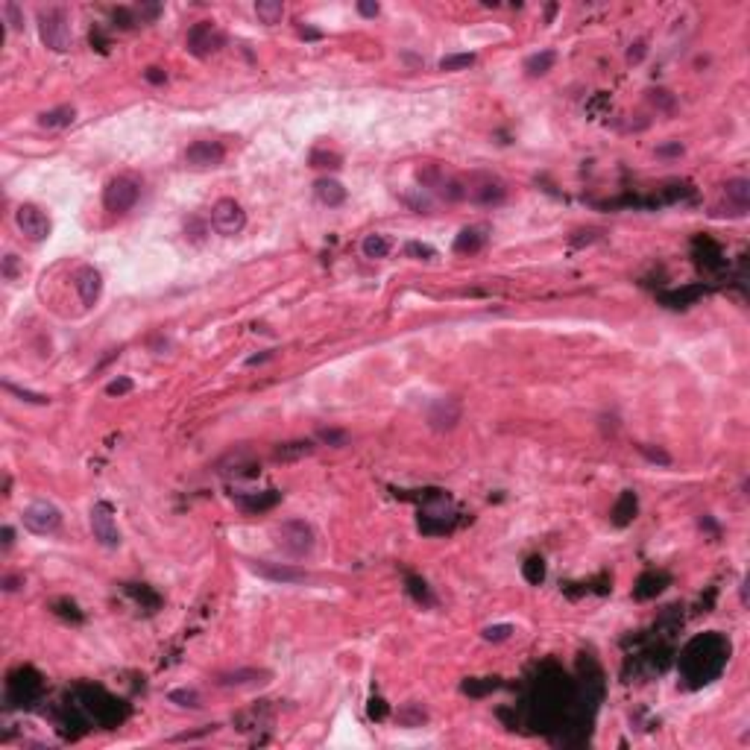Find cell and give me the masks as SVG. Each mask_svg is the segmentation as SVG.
I'll use <instances>...</instances> for the list:
<instances>
[{"label": "cell", "instance_id": "6da1fadb", "mask_svg": "<svg viewBox=\"0 0 750 750\" xmlns=\"http://www.w3.org/2000/svg\"><path fill=\"white\" fill-rule=\"evenodd\" d=\"M727 657H730V645L718 636V633H704V636L692 639L689 648L683 651L680 669L686 674L689 686L697 689V686H707L709 680H715L721 674Z\"/></svg>", "mask_w": 750, "mask_h": 750}, {"label": "cell", "instance_id": "7a4b0ae2", "mask_svg": "<svg viewBox=\"0 0 750 750\" xmlns=\"http://www.w3.org/2000/svg\"><path fill=\"white\" fill-rule=\"evenodd\" d=\"M82 695V701L79 707L86 709L91 718L97 724H103V727H114V724H121L126 718V707L123 701H118V697H112L109 692H103L100 686H82L79 689Z\"/></svg>", "mask_w": 750, "mask_h": 750}, {"label": "cell", "instance_id": "3957f363", "mask_svg": "<svg viewBox=\"0 0 750 750\" xmlns=\"http://www.w3.org/2000/svg\"><path fill=\"white\" fill-rule=\"evenodd\" d=\"M39 36L41 41L56 50V53H65L74 44V29H71V18L68 12L53 6V9H41L39 12Z\"/></svg>", "mask_w": 750, "mask_h": 750}, {"label": "cell", "instance_id": "277c9868", "mask_svg": "<svg viewBox=\"0 0 750 750\" xmlns=\"http://www.w3.org/2000/svg\"><path fill=\"white\" fill-rule=\"evenodd\" d=\"M314 542H316L314 528L308 522H302V519H288V522H281L276 528V545L293 560L308 557L314 551Z\"/></svg>", "mask_w": 750, "mask_h": 750}, {"label": "cell", "instance_id": "5b68a950", "mask_svg": "<svg viewBox=\"0 0 750 750\" xmlns=\"http://www.w3.org/2000/svg\"><path fill=\"white\" fill-rule=\"evenodd\" d=\"M138 196H141V185L132 176H114L106 191H103V206L106 211L112 214H126L132 206L138 203Z\"/></svg>", "mask_w": 750, "mask_h": 750}, {"label": "cell", "instance_id": "8992f818", "mask_svg": "<svg viewBox=\"0 0 750 750\" xmlns=\"http://www.w3.org/2000/svg\"><path fill=\"white\" fill-rule=\"evenodd\" d=\"M41 695V677L32 669H18L6 680V701L12 707H27Z\"/></svg>", "mask_w": 750, "mask_h": 750}, {"label": "cell", "instance_id": "52a82bcc", "mask_svg": "<svg viewBox=\"0 0 750 750\" xmlns=\"http://www.w3.org/2000/svg\"><path fill=\"white\" fill-rule=\"evenodd\" d=\"M21 522L27 530L39 533V537H47V533H56L59 525H62V510L50 502H32L24 507L21 513Z\"/></svg>", "mask_w": 750, "mask_h": 750}, {"label": "cell", "instance_id": "ba28073f", "mask_svg": "<svg viewBox=\"0 0 750 750\" xmlns=\"http://www.w3.org/2000/svg\"><path fill=\"white\" fill-rule=\"evenodd\" d=\"M15 226L21 229V235L32 243H41L47 241L50 235V217L39 208V206H32V203H21L18 208H15Z\"/></svg>", "mask_w": 750, "mask_h": 750}, {"label": "cell", "instance_id": "9c48e42d", "mask_svg": "<svg viewBox=\"0 0 750 750\" xmlns=\"http://www.w3.org/2000/svg\"><path fill=\"white\" fill-rule=\"evenodd\" d=\"M88 522H91L94 540L103 548H118L121 545V530H118V522H114V513H112L109 502H97L91 507V513H88Z\"/></svg>", "mask_w": 750, "mask_h": 750}, {"label": "cell", "instance_id": "30bf717a", "mask_svg": "<svg viewBox=\"0 0 750 750\" xmlns=\"http://www.w3.org/2000/svg\"><path fill=\"white\" fill-rule=\"evenodd\" d=\"M211 226L220 232V235L232 238V235H241L243 226H246V211L235 203V199H217V203L211 206Z\"/></svg>", "mask_w": 750, "mask_h": 750}, {"label": "cell", "instance_id": "8fae6325", "mask_svg": "<svg viewBox=\"0 0 750 750\" xmlns=\"http://www.w3.org/2000/svg\"><path fill=\"white\" fill-rule=\"evenodd\" d=\"M463 194L478 206H498V203H504L507 188H504V182L495 179V176H472L466 182Z\"/></svg>", "mask_w": 750, "mask_h": 750}, {"label": "cell", "instance_id": "7c38bea8", "mask_svg": "<svg viewBox=\"0 0 750 750\" xmlns=\"http://www.w3.org/2000/svg\"><path fill=\"white\" fill-rule=\"evenodd\" d=\"M188 50L194 56H199V59H206V56H211V53H217V50L223 47V32L214 27L211 21H199V24H194L191 29H188Z\"/></svg>", "mask_w": 750, "mask_h": 750}, {"label": "cell", "instance_id": "4fadbf2b", "mask_svg": "<svg viewBox=\"0 0 750 750\" xmlns=\"http://www.w3.org/2000/svg\"><path fill=\"white\" fill-rule=\"evenodd\" d=\"M249 572H255L258 577L264 580H273V583H305L311 575L305 569H299V565H290V563H267V560H246Z\"/></svg>", "mask_w": 750, "mask_h": 750}, {"label": "cell", "instance_id": "5bb4252c", "mask_svg": "<svg viewBox=\"0 0 750 750\" xmlns=\"http://www.w3.org/2000/svg\"><path fill=\"white\" fill-rule=\"evenodd\" d=\"M74 290L86 308H94L100 302V296H103V276H100L97 267H91V264L79 267L74 273Z\"/></svg>", "mask_w": 750, "mask_h": 750}, {"label": "cell", "instance_id": "9a60e30c", "mask_svg": "<svg viewBox=\"0 0 750 750\" xmlns=\"http://www.w3.org/2000/svg\"><path fill=\"white\" fill-rule=\"evenodd\" d=\"M223 159H226V149H223V144H217V141H194V144L185 149L188 168H196V170H203V168H217V164H223Z\"/></svg>", "mask_w": 750, "mask_h": 750}, {"label": "cell", "instance_id": "2e32d148", "mask_svg": "<svg viewBox=\"0 0 750 750\" xmlns=\"http://www.w3.org/2000/svg\"><path fill=\"white\" fill-rule=\"evenodd\" d=\"M460 416H463L460 402L452 396H446V399H437V402L428 408V425L434 431H452V428H457Z\"/></svg>", "mask_w": 750, "mask_h": 750}, {"label": "cell", "instance_id": "e0dca14e", "mask_svg": "<svg viewBox=\"0 0 750 750\" xmlns=\"http://www.w3.org/2000/svg\"><path fill=\"white\" fill-rule=\"evenodd\" d=\"M273 677V671L267 669H238V671H226L217 677V686L223 689H246V686H261Z\"/></svg>", "mask_w": 750, "mask_h": 750}, {"label": "cell", "instance_id": "ac0fdd59", "mask_svg": "<svg viewBox=\"0 0 750 750\" xmlns=\"http://www.w3.org/2000/svg\"><path fill=\"white\" fill-rule=\"evenodd\" d=\"M238 507L249 516H258V513H267L273 510L279 502H281V493L279 490H264V493H241L238 498Z\"/></svg>", "mask_w": 750, "mask_h": 750}, {"label": "cell", "instance_id": "d6986e66", "mask_svg": "<svg viewBox=\"0 0 750 750\" xmlns=\"http://www.w3.org/2000/svg\"><path fill=\"white\" fill-rule=\"evenodd\" d=\"M490 241V229L487 226H466L460 229V235L455 238V253L457 255H475L487 246Z\"/></svg>", "mask_w": 750, "mask_h": 750}, {"label": "cell", "instance_id": "ffe728a7", "mask_svg": "<svg viewBox=\"0 0 750 750\" xmlns=\"http://www.w3.org/2000/svg\"><path fill=\"white\" fill-rule=\"evenodd\" d=\"M727 206L732 208V217H744L750 208V182L747 179H730L724 185Z\"/></svg>", "mask_w": 750, "mask_h": 750}, {"label": "cell", "instance_id": "44dd1931", "mask_svg": "<svg viewBox=\"0 0 750 750\" xmlns=\"http://www.w3.org/2000/svg\"><path fill=\"white\" fill-rule=\"evenodd\" d=\"M217 472L220 475H235V478H243V475H255L258 472V463H255V457L249 455V452H229L220 463H217Z\"/></svg>", "mask_w": 750, "mask_h": 750}, {"label": "cell", "instance_id": "7402d4cb", "mask_svg": "<svg viewBox=\"0 0 750 750\" xmlns=\"http://www.w3.org/2000/svg\"><path fill=\"white\" fill-rule=\"evenodd\" d=\"M636 510H639V498H636V493H633V490H624L619 498H615V504H612V510H610V519H612L615 528H624V525H630L633 519H636Z\"/></svg>", "mask_w": 750, "mask_h": 750}, {"label": "cell", "instance_id": "603a6c76", "mask_svg": "<svg viewBox=\"0 0 750 750\" xmlns=\"http://www.w3.org/2000/svg\"><path fill=\"white\" fill-rule=\"evenodd\" d=\"M669 575L665 572H645L639 580H636V587H633V595L639 598V601H648V598H657L665 587H669Z\"/></svg>", "mask_w": 750, "mask_h": 750}, {"label": "cell", "instance_id": "cb8c5ba5", "mask_svg": "<svg viewBox=\"0 0 750 750\" xmlns=\"http://www.w3.org/2000/svg\"><path fill=\"white\" fill-rule=\"evenodd\" d=\"M314 194H316V199H320L323 206H328V208H337V206H343L346 203V188L340 185L337 179H316V185H314Z\"/></svg>", "mask_w": 750, "mask_h": 750}, {"label": "cell", "instance_id": "d4e9b609", "mask_svg": "<svg viewBox=\"0 0 750 750\" xmlns=\"http://www.w3.org/2000/svg\"><path fill=\"white\" fill-rule=\"evenodd\" d=\"M314 443L311 440H290V443H279L273 448V460L279 463H293V460H302L308 455H314Z\"/></svg>", "mask_w": 750, "mask_h": 750}, {"label": "cell", "instance_id": "484cf974", "mask_svg": "<svg viewBox=\"0 0 750 750\" xmlns=\"http://www.w3.org/2000/svg\"><path fill=\"white\" fill-rule=\"evenodd\" d=\"M76 121V109L74 106H59V109H50V112H41L39 114V126L44 129H65Z\"/></svg>", "mask_w": 750, "mask_h": 750}, {"label": "cell", "instance_id": "4316f807", "mask_svg": "<svg viewBox=\"0 0 750 750\" xmlns=\"http://www.w3.org/2000/svg\"><path fill=\"white\" fill-rule=\"evenodd\" d=\"M126 595L135 598V601L141 604V610H147V612H156L161 607V598L149 587H144V583H126Z\"/></svg>", "mask_w": 750, "mask_h": 750}, {"label": "cell", "instance_id": "83f0119b", "mask_svg": "<svg viewBox=\"0 0 750 750\" xmlns=\"http://www.w3.org/2000/svg\"><path fill=\"white\" fill-rule=\"evenodd\" d=\"M554 62H557L554 50H542V53H533V56L525 62V71H528V76H545L548 71L554 68Z\"/></svg>", "mask_w": 750, "mask_h": 750}, {"label": "cell", "instance_id": "f1b7e54d", "mask_svg": "<svg viewBox=\"0 0 750 750\" xmlns=\"http://www.w3.org/2000/svg\"><path fill=\"white\" fill-rule=\"evenodd\" d=\"M255 15H258L261 24L273 27V24L281 21V15H285V4H281V0H258V4H255Z\"/></svg>", "mask_w": 750, "mask_h": 750}, {"label": "cell", "instance_id": "f546056e", "mask_svg": "<svg viewBox=\"0 0 750 750\" xmlns=\"http://www.w3.org/2000/svg\"><path fill=\"white\" fill-rule=\"evenodd\" d=\"M405 583H408V592L416 604H422V607H434V595H431L428 589V583L420 577V575H405Z\"/></svg>", "mask_w": 750, "mask_h": 750}, {"label": "cell", "instance_id": "4dcf8cb0", "mask_svg": "<svg viewBox=\"0 0 750 750\" xmlns=\"http://www.w3.org/2000/svg\"><path fill=\"white\" fill-rule=\"evenodd\" d=\"M498 686H502V683H498V677H472V680H466L460 689L466 695H472V697H484V695L495 692Z\"/></svg>", "mask_w": 750, "mask_h": 750}, {"label": "cell", "instance_id": "1f68e13d", "mask_svg": "<svg viewBox=\"0 0 750 750\" xmlns=\"http://www.w3.org/2000/svg\"><path fill=\"white\" fill-rule=\"evenodd\" d=\"M704 293V288H686V290H674V293H662V302L669 308H689L697 296Z\"/></svg>", "mask_w": 750, "mask_h": 750}, {"label": "cell", "instance_id": "d6a6232c", "mask_svg": "<svg viewBox=\"0 0 750 750\" xmlns=\"http://www.w3.org/2000/svg\"><path fill=\"white\" fill-rule=\"evenodd\" d=\"M361 249H363L366 258H387L390 255V241L384 235H366Z\"/></svg>", "mask_w": 750, "mask_h": 750}, {"label": "cell", "instance_id": "836d02e7", "mask_svg": "<svg viewBox=\"0 0 750 750\" xmlns=\"http://www.w3.org/2000/svg\"><path fill=\"white\" fill-rule=\"evenodd\" d=\"M522 577L530 583V587H540L545 580V560L542 557H528L522 565Z\"/></svg>", "mask_w": 750, "mask_h": 750}, {"label": "cell", "instance_id": "e575fe53", "mask_svg": "<svg viewBox=\"0 0 750 750\" xmlns=\"http://www.w3.org/2000/svg\"><path fill=\"white\" fill-rule=\"evenodd\" d=\"M475 65V56L472 53H452V56H443L440 59V71H466Z\"/></svg>", "mask_w": 750, "mask_h": 750}, {"label": "cell", "instance_id": "d590c367", "mask_svg": "<svg viewBox=\"0 0 750 750\" xmlns=\"http://www.w3.org/2000/svg\"><path fill=\"white\" fill-rule=\"evenodd\" d=\"M311 164H314V168L337 170L340 164H343V159H340L337 153H328V149H314V153H311Z\"/></svg>", "mask_w": 750, "mask_h": 750}, {"label": "cell", "instance_id": "8d00e7d4", "mask_svg": "<svg viewBox=\"0 0 750 750\" xmlns=\"http://www.w3.org/2000/svg\"><path fill=\"white\" fill-rule=\"evenodd\" d=\"M4 390L12 393V396H18L21 402H29V405H47V402H50V399H47L44 393H32V390H24V387H15L12 381H4Z\"/></svg>", "mask_w": 750, "mask_h": 750}, {"label": "cell", "instance_id": "74e56055", "mask_svg": "<svg viewBox=\"0 0 750 750\" xmlns=\"http://www.w3.org/2000/svg\"><path fill=\"white\" fill-rule=\"evenodd\" d=\"M170 701L179 704V707H188V709H199L203 704H199V695L194 689H173L170 692Z\"/></svg>", "mask_w": 750, "mask_h": 750}, {"label": "cell", "instance_id": "f35d334b", "mask_svg": "<svg viewBox=\"0 0 750 750\" xmlns=\"http://www.w3.org/2000/svg\"><path fill=\"white\" fill-rule=\"evenodd\" d=\"M425 718H428L425 709H422V707H416V704H410V707H405V709H399V721H402L405 727H416V724H422Z\"/></svg>", "mask_w": 750, "mask_h": 750}, {"label": "cell", "instance_id": "ab89813d", "mask_svg": "<svg viewBox=\"0 0 750 750\" xmlns=\"http://www.w3.org/2000/svg\"><path fill=\"white\" fill-rule=\"evenodd\" d=\"M316 437H320L323 443H328V446H335V448H343L349 443V434L340 431V428H320L316 431Z\"/></svg>", "mask_w": 750, "mask_h": 750}, {"label": "cell", "instance_id": "60d3db41", "mask_svg": "<svg viewBox=\"0 0 750 750\" xmlns=\"http://www.w3.org/2000/svg\"><path fill=\"white\" fill-rule=\"evenodd\" d=\"M513 624H490V627H484V639L487 642H504V639H510L513 636Z\"/></svg>", "mask_w": 750, "mask_h": 750}, {"label": "cell", "instance_id": "b9f144b4", "mask_svg": "<svg viewBox=\"0 0 750 750\" xmlns=\"http://www.w3.org/2000/svg\"><path fill=\"white\" fill-rule=\"evenodd\" d=\"M0 12L6 15L4 24H9L12 29H21L24 27V15H21V6L18 4H12V0H9V4H4V9H0Z\"/></svg>", "mask_w": 750, "mask_h": 750}, {"label": "cell", "instance_id": "7bdbcfd3", "mask_svg": "<svg viewBox=\"0 0 750 750\" xmlns=\"http://www.w3.org/2000/svg\"><path fill=\"white\" fill-rule=\"evenodd\" d=\"M405 253H408L410 258H420V261L434 258V249H431L428 243H420V241H410V243L405 246Z\"/></svg>", "mask_w": 750, "mask_h": 750}, {"label": "cell", "instance_id": "ee69618b", "mask_svg": "<svg viewBox=\"0 0 750 750\" xmlns=\"http://www.w3.org/2000/svg\"><path fill=\"white\" fill-rule=\"evenodd\" d=\"M639 452L651 460V463H659V466H669L671 463V455L662 452V448H651V446H639Z\"/></svg>", "mask_w": 750, "mask_h": 750}, {"label": "cell", "instance_id": "f6af8a7d", "mask_svg": "<svg viewBox=\"0 0 750 750\" xmlns=\"http://www.w3.org/2000/svg\"><path fill=\"white\" fill-rule=\"evenodd\" d=\"M366 712H370V718L373 721H384L387 718V707L381 697H370V704H366Z\"/></svg>", "mask_w": 750, "mask_h": 750}, {"label": "cell", "instance_id": "bcb514c9", "mask_svg": "<svg viewBox=\"0 0 750 750\" xmlns=\"http://www.w3.org/2000/svg\"><path fill=\"white\" fill-rule=\"evenodd\" d=\"M53 612H59V615H65V619H74V622H82V612L76 610V604H71V601H56L53 604Z\"/></svg>", "mask_w": 750, "mask_h": 750}, {"label": "cell", "instance_id": "7dc6e473", "mask_svg": "<svg viewBox=\"0 0 750 750\" xmlns=\"http://www.w3.org/2000/svg\"><path fill=\"white\" fill-rule=\"evenodd\" d=\"M129 390H132V378H114L112 384L106 387L109 396H123V393H129Z\"/></svg>", "mask_w": 750, "mask_h": 750}, {"label": "cell", "instance_id": "c3c4849f", "mask_svg": "<svg viewBox=\"0 0 750 750\" xmlns=\"http://www.w3.org/2000/svg\"><path fill=\"white\" fill-rule=\"evenodd\" d=\"M657 156H659V159H669V156H683V144H680V141L659 144V147H657Z\"/></svg>", "mask_w": 750, "mask_h": 750}, {"label": "cell", "instance_id": "681fc988", "mask_svg": "<svg viewBox=\"0 0 750 750\" xmlns=\"http://www.w3.org/2000/svg\"><path fill=\"white\" fill-rule=\"evenodd\" d=\"M358 12L363 15V18H375V15L381 12V6L375 4V0H361V4H358Z\"/></svg>", "mask_w": 750, "mask_h": 750}, {"label": "cell", "instance_id": "f907efd6", "mask_svg": "<svg viewBox=\"0 0 750 750\" xmlns=\"http://www.w3.org/2000/svg\"><path fill=\"white\" fill-rule=\"evenodd\" d=\"M144 79H147V82H153V86H161V82L168 79V74H164L161 68H147V71H144Z\"/></svg>", "mask_w": 750, "mask_h": 750}, {"label": "cell", "instance_id": "816d5d0a", "mask_svg": "<svg viewBox=\"0 0 750 750\" xmlns=\"http://www.w3.org/2000/svg\"><path fill=\"white\" fill-rule=\"evenodd\" d=\"M15 270H18V255H6L4 258V276L15 279Z\"/></svg>", "mask_w": 750, "mask_h": 750}, {"label": "cell", "instance_id": "f5cc1de1", "mask_svg": "<svg viewBox=\"0 0 750 750\" xmlns=\"http://www.w3.org/2000/svg\"><path fill=\"white\" fill-rule=\"evenodd\" d=\"M24 583V577H15V575H9V577H4V589L6 592H15Z\"/></svg>", "mask_w": 750, "mask_h": 750}, {"label": "cell", "instance_id": "db71d44e", "mask_svg": "<svg viewBox=\"0 0 750 750\" xmlns=\"http://www.w3.org/2000/svg\"><path fill=\"white\" fill-rule=\"evenodd\" d=\"M273 355L270 352H264V355H253V358H246V366H255V363H264V361H270Z\"/></svg>", "mask_w": 750, "mask_h": 750}, {"label": "cell", "instance_id": "11a10c76", "mask_svg": "<svg viewBox=\"0 0 750 750\" xmlns=\"http://www.w3.org/2000/svg\"><path fill=\"white\" fill-rule=\"evenodd\" d=\"M12 542H15V530L6 525L4 528V548H12Z\"/></svg>", "mask_w": 750, "mask_h": 750}, {"label": "cell", "instance_id": "9f6ffc18", "mask_svg": "<svg viewBox=\"0 0 750 750\" xmlns=\"http://www.w3.org/2000/svg\"><path fill=\"white\" fill-rule=\"evenodd\" d=\"M642 53H645V44H636V50H630V53H627V59H630V62H639V59H642Z\"/></svg>", "mask_w": 750, "mask_h": 750}, {"label": "cell", "instance_id": "6f0895ef", "mask_svg": "<svg viewBox=\"0 0 750 750\" xmlns=\"http://www.w3.org/2000/svg\"><path fill=\"white\" fill-rule=\"evenodd\" d=\"M701 528H707V530H712V533H718V525H715V522L709 519V516H704V519H701Z\"/></svg>", "mask_w": 750, "mask_h": 750}, {"label": "cell", "instance_id": "680465c9", "mask_svg": "<svg viewBox=\"0 0 750 750\" xmlns=\"http://www.w3.org/2000/svg\"><path fill=\"white\" fill-rule=\"evenodd\" d=\"M299 36H305V39H320V32H316V29H308V27H302V29H299Z\"/></svg>", "mask_w": 750, "mask_h": 750}, {"label": "cell", "instance_id": "91938a15", "mask_svg": "<svg viewBox=\"0 0 750 750\" xmlns=\"http://www.w3.org/2000/svg\"><path fill=\"white\" fill-rule=\"evenodd\" d=\"M554 15H557V4H551V6H548V12H545V21L551 24V21H554Z\"/></svg>", "mask_w": 750, "mask_h": 750}]
</instances>
